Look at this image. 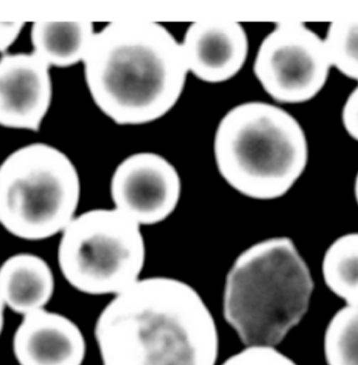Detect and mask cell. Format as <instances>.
<instances>
[{"label": "cell", "instance_id": "6da1fadb", "mask_svg": "<svg viewBox=\"0 0 358 365\" xmlns=\"http://www.w3.org/2000/svg\"><path fill=\"white\" fill-rule=\"evenodd\" d=\"M103 365H215V319L194 288L170 277L137 280L95 327Z\"/></svg>", "mask_w": 358, "mask_h": 365}, {"label": "cell", "instance_id": "7a4b0ae2", "mask_svg": "<svg viewBox=\"0 0 358 365\" xmlns=\"http://www.w3.org/2000/svg\"><path fill=\"white\" fill-rule=\"evenodd\" d=\"M91 99L117 125H144L179 101L188 77L181 46L157 22L117 21L95 33L83 61Z\"/></svg>", "mask_w": 358, "mask_h": 365}, {"label": "cell", "instance_id": "4fadbf2b", "mask_svg": "<svg viewBox=\"0 0 358 365\" xmlns=\"http://www.w3.org/2000/svg\"><path fill=\"white\" fill-rule=\"evenodd\" d=\"M95 33L88 21L35 22L31 29L33 53L50 68H70L84 61Z\"/></svg>", "mask_w": 358, "mask_h": 365}, {"label": "cell", "instance_id": "e0dca14e", "mask_svg": "<svg viewBox=\"0 0 358 365\" xmlns=\"http://www.w3.org/2000/svg\"><path fill=\"white\" fill-rule=\"evenodd\" d=\"M222 365H298L273 346H248L226 359Z\"/></svg>", "mask_w": 358, "mask_h": 365}, {"label": "cell", "instance_id": "2e32d148", "mask_svg": "<svg viewBox=\"0 0 358 365\" xmlns=\"http://www.w3.org/2000/svg\"><path fill=\"white\" fill-rule=\"evenodd\" d=\"M324 42L331 66L358 83V20L332 22Z\"/></svg>", "mask_w": 358, "mask_h": 365}, {"label": "cell", "instance_id": "ba28073f", "mask_svg": "<svg viewBox=\"0 0 358 365\" xmlns=\"http://www.w3.org/2000/svg\"><path fill=\"white\" fill-rule=\"evenodd\" d=\"M110 195L117 211L139 226H152L179 206L181 180L174 165L159 153H133L113 171Z\"/></svg>", "mask_w": 358, "mask_h": 365}, {"label": "cell", "instance_id": "8992f818", "mask_svg": "<svg viewBox=\"0 0 358 365\" xmlns=\"http://www.w3.org/2000/svg\"><path fill=\"white\" fill-rule=\"evenodd\" d=\"M146 262L141 226L117 209H93L75 217L58 246L66 282L79 292H124L139 280Z\"/></svg>", "mask_w": 358, "mask_h": 365}, {"label": "cell", "instance_id": "30bf717a", "mask_svg": "<svg viewBox=\"0 0 358 365\" xmlns=\"http://www.w3.org/2000/svg\"><path fill=\"white\" fill-rule=\"evenodd\" d=\"M180 46L189 73L211 84L233 79L243 68L250 52L243 26L224 20L190 24Z\"/></svg>", "mask_w": 358, "mask_h": 365}, {"label": "cell", "instance_id": "5bb4252c", "mask_svg": "<svg viewBox=\"0 0 358 365\" xmlns=\"http://www.w3.org/2000/svg\"><path fill=\"white\" fill-rule=\"evenodd\" d=\"M325 284L346 304H358V232L331 242L322 262Z\"/></svg>", "mask_w": 358, "mask_h": 365}, {"label": "cell", "instance_id": "d6986e66", "mask_svg": "<svg viewBox=\"0 0 358 365\" xmlns=\"http://www.w3.org/2000/svg\"><path fill=\"white\" fill-rule=\"evenodd\" d=\"M24 26L23 22H0V52H6L17 41Z\"/></svg>", "mask_w": 358, "mask_h": 365}, {"label": "cell", "instance_id": "277c9868", "mask_svg": "<svg viewBox=\"0 0 358 365\" xmlns=\"http://www.w3.org/2000/svg\"><path fill=\"white\" fill-rule=\"evenodd\" d=\"M214 157L220 175L244 197L271 201L301 179L309 144L300 122L281 106L250 101L231 108L218 123Z\"/></svg>", "mask_w": 358, "mask_h": 365}, {"label": "cell", "instance_id": "9c48e42d", "mask_svg": "<svg viewBox=\"0 0 358 365\" xmlns=\"http://www.w3.org/2000/svg\"><path fill=\"white\" fill-rule=\"evenodd\" d=\"M50 71L34 53L0 57V126L39 130L52 104Z\"/></svg>", "mask_w": 358, "mask_h": 365}, {"label": "cell", "instance_id": "52a82bcc", "mask_svg": "<svg viewBox=\"0 0 358 365\" xmlns=\"http://www.w3.org/2000/svg\"><path fill=\"white\" fill-rule=\"evenodd\" d=\"M253 68L273 101L302 104L324 90L332 66L324 38L302 22L286 21L262 40Z\"/></svg>", "mask_w": 358, "mask_h": 365}, {"label": "cell", "instance_id": "5b68a950", "mask_svg": "<svg viewBox=\"0 0 358 365\" xmlns=\"http://www.w3.org/2000/svg\"><path fill=\"white\" fill-rule=\"evenodd\" d=\"M80 197L79 173L57 147L28 144L0 164V225L14 237L37 242L63 232Z\"/></svg>", "mask_w": 358, "mask_h": 365}, {"label": "cell", "instance_id": "7c38bea8", "mask_svg": "<svg viewBox=\"0 0 358 365\" xmlns=\"http://www.w3.org/2000/svg\"><path fill=\"white\" fill-rule=\"evenodd\" d=\"M55 292L50 264L32 253H19L0 264V298L20 315L46 309Z\"/></svg>", "mask_w": 358, "mask_h": 365}, {"label": "cell", "instance_id": "8fae6325", "mask_svg": "<svg viewBox=\"0 0 358 365\" xmlns=\"http://www.w3.org/2000/svg\"><path fill=\"white\" fill-rule=\"evenodd\" d=\"M13 351L19 365H82L86 342L72 319L41 309L23 316L13 337Z\"/></svg>", "mask_w": 358, "mask_h": 365}, {"label": "cell", "instance_id": "ffe728a7", "mask_svg": "<svg viewBox=\"0 0 358 365\" xmlns=\"http://www.w3.org/2000/svg\"><path fill=\"white\" fill-rule=\"evenodd\" d=\"M4 308H6V306L0 298V336H1L4 327Z\"/></svg>", "mask_w": 358, "mask_h": 365}, {"label": "cell", "instance_id": "44dd1931", "mask_svg": "<svg viewBox=\"0 0 358 365\" xmlns=\"http://www.w3.org/2000/svg\"><path fill=\"white\" fill-rule=\"evenodd\" d=\"M354 197H355V201H357V204L358 206V170H357V177H355V181H354Z\"/></svg>", "mask_w": 358, "mask_h": 365}, {"label": "cell", "instance_id": "9a60e30c", "mask_svg": "<svg viewBox=\"0 0 358 365\" xmlns=\"http://www.w3.org/2000/svg\"><path fill=\"white\" fill-rule=\"evenodd\" d=\"M324 354L327 365H358V304H346L331 318Z\"/></svg>", "mask_w": 358, "mask_h": 365}, {"label": "cell", "instance_id": "ac0fdd59", "mask_svg": "<svg viewBox=\"0 0 358 365\" xmlns=\"http://www.w3.org/2000/svg\"><path fill=\"white\" fill-rule=\"evenodd\" d=\"M342 123L350 138L358 142V83L342 106Z\"/></svg>", "mask_w": 358, "mask_h": 365}, {"label": "cell", "instance_id": "3957f363", "mask_svg": "<svg viewBox=\"0 0 358 365\" xmlns=\"http://www.w3.org/2000/svg\"><path fill=\"white\" fill-rule=\"evenodd\" d=\"M315 282L291 238L256 242L233 262L226 276L223 315L248 346H275L310 307Z\"/></svg>", "mask_w": 358, "mask_h": 365}]
</instances>
